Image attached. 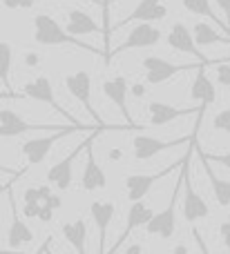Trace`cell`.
<instances>
[{
    "label": "cell",
    "instance_id": "cell-1",
    "mask_svg": "<svg viewBox=\"0 0 230 254\" xmlns=\"http://www.w3.org/2000/svg\"><path fill=\"white\" fill-rule=\"evenodd\" d=\"M34 40L38 45H47V47L72 45V47H78V49H85V52H92V54H98V56L107 58V52H101V49H96V47H92V45L78 40V36H74L67 29H63L52 16H47V13H38V16H34Z\"/></svg>",
    "mask_w": 230,
    "mask_h": 254
},
{
    "label": "cell",
    "instance_id": "cell-2",
    "mask_svg": "<svg viewBox=\"0 0 230 254\" xmlns=\"http://www.w3.org/2000/svg\"><path fill=\"white\" fill-rule=\"evenodd\" d=\"M197 138V136H195ZM195 138H192V147H188L186 156L181 161V174H183V219L188 223H195L199 219H206L210 214L208 203L204 201L201 194H197V190L192 188V176H190V161H192V152H195Z\"/></svg>",
    "mask_w": 230,
    "mask_h": 254
},
{
    "label": "cell",
    "instance_id": "cell-3",
    "mask_svg": "<svg viewBox=\"0 0 230 254\" xmlns=\"http://www.w3.org/2000/svg\"><path fill=\"white\" fill-rule=\"evenodd\" d=\"M78 129H85V125H76V123H70L65 127H61V129H54L49 136H38V138H31V140H25V143L20 145V152L22 156L27 158V165H40V163L47 158L49 149L54 147V143H58V140L63 138V136L72 134V131H78Z\"/></svg>",
    "mask_w": 230,
    "mask_h": 254
},
{
    "label": "cell",
    "instance_id": "cell-4",
    "mask_svg": "<svg viewBox=\"0 0 230 254\" xmlns=\"http://www.w3.org/2000/svg\"><path fill=\"white\" fill-rule=\"evenodd\" d=\"M201 65H204L201 61L188 63V65H177V63H170V61H165V58H159V56H146V58H141V67L146 69V80L150 85L168 83L170 78H174V76L181 74V71L199 69Z\"/></svg>",
    "mask_w": 230,
    "mask_h": 254
},
{
    "label": "cell",
    "instance_id": "cell-5",
    "mask_svg": "<svg viewBox=\"0 0 230 254\" xmlns=\"http://www.w3.org/2000/svg\"><path fill=\"white\" fill-rule=\"evenodd\" d=\"M181 188H183V174H181V170H179V179H177V183H174L168 207L161 210L159 214H154L150 219V223L146 225L150 234H156V237H161V239H170L174 234V230H177V203H179Z\"/></svg>",
    "mask_w": 230,
    "mask_h": 254
},
{
    "label": "cell",
    "instance_id": "cell-6",
    "mask_svg": "<svg viewBox=\"0 0 230 254\" xmlns=\"http://www.w3.org/2000/svg\"><path fill=\"white\" fill-rule=\"evenodd\" d=\"M101 129H105V127H98V129L94 131L92 136H87V138H85L80 145H76V147L72 149V152L67 154L63 161L54 163V165L49 167V170H47V183L49 185H54V188H58V190H70L72 179H74V174H72V163L78 158V154L83 152V149H87L89 145L94 143V138L101 134Z\"/></svg>",
    "mask_w": 230,
    "mask_h": 254
},
{
    "label": "cell",
    "instance_id": "cell-7",
    "mask_svg": "<svg viewBox=\"0 0 230 254\" xmlns=\"http://www.w3.org/2000/svg\"><path fill=\"white\" fill-rule=\"evenodd\" d=\"M65 87H67V92L85 107V112L94 119V123L98 127H105L101 116H98L92 107V76H89V71H74V74L65 76ZM105 129H110V127H105Z\"/></svg>",
    "mask_w": 230,
    "mask_h": 254
},
{
    "label": "cell",
    "instance_id": "cell-8",
    "mask_svg": "<svg viewBox=\"0 0 230 254\" xmlns=\"http://www.w3.org/2000/svg\"><path fill=\"white\" fill-rule=\"evenodd\" d=\"M195 136H197V129L192 131L190 138H188V136H183V138H174V140H161V138H154V136H148V134H137L132 138L134 158H137V161H150V158H154L156 154L165 152V149L190 143Z\"/></svg>",
    "mask_w": 230,
    "mask_h": 254
},
{
    "label": "cell",
    "instance_id": "cell-9",
    "mask_svg": "<svg viewBox=\"0 0 230 254\" xmlns=\"http://www.w3.org/2000/svg\"><path fill=\"white\" fill-rule=\"evenodd\" d=\"M161 40V29L154 27L152 22H139L132 31L128 34V38L114 49V52L107 54V58H114L119 54L128 52V49H146V47H154Z\"/></svg>",
    "mask_w": 230,
    "mask_h": 254
},
{
    "label": "cell",
    "instance_id": "cell-10",
    "mask_svg": "<svg viewBox=\"0 0 230 254\" xmlns=\"http://www.w3.org/2000/svg\"><path fill=\"white\" fill-rule=\"evenodd\" d=\"M61 127H65V125L29 123L18 112L9 110V107H2V112H0V134H2V138H13V136H20L25 131H34V129H61Z\"/></svg>",
    "mask_w": 230,
    "mask_h": 254
},
{
    "label": "cell",
    "instance_id": "cell-11",
    "mask_svg": "<svg viewBox=\"0 0 230 254\" xmlns=\"http://www.w3.org/2000/svg\"><path fill=\"white\" fill-rule=\"evenodd\" d=\"M168 16V7L163 4V0H139V4L123 18L121 22H116L112 27V31L121 29V27L130 25V22H156L163 20Z\"/></svg>",
    "mask_w": 230,
    "mask_h": 254
},
{
    "label": "cell",
    "instance_id": "cell-12",
    "mask_svg": "<svg viewBox=\"0 0 230 254\" xmlns=\"http://www.w3.org/2000/svg\"><path fill=\"white\" fill-rule=\"evenodd\" d=\"M204 105H197V107H174L168 105V103H161V101H152L148 105V112H150V125L161 127V125H168L177 119H183V116H190V114H199L204 112Z\"/></svg>",
    "mask_w": 230,
    "mask_h": 254
},
{
    "label": "cell",
    "instance_id": "cell-13",
    "mask_svg": "<svg viewBox=\"0 0 230 254\" xmlns=\"http://www.w3.org/2000/svg\"><path fill=\"white\" fill-rule=\"evenodd\" d=\"M7 194H9V207H11V225H9V232H7V248L9 250H20L22 246L34 241V232H31L29 225L18 216L16 201H13V194H11V185L7 188Z\"/></svg>",
    "mask_w": 230,
    "mask_h": 254
},
{
    "label": "cell",
    "instance_id": "cell-14",
    "mask_svg": "<svg viewBox=\"0 0 230 254\" xmlns=\"http://www.w3.org/2000/svg\"><path fill=\"white\" fill-rule=\"evenodd\" d=\"M22 96L31 98V101H36V103H45V105H49L52 110H56L58 114L67 116V112H63L61 103H58L56 96H54V87H52L47 76H36L34 80H29V83L22 87ZM72 121H76V119H72Z\"/></svg>",
    "mask_w": 230,
    "mask_h": 254
},
{
    "label": "cell",
    "instance_id": "cell-15",
    "mask_svg": "<svg viewBox=\"0 0 230 254\" xmlns=\"http://www.w3.org/2000/svg\"><path fill=\"white\" fill-rule=\"evenodd\" d=\"M103 94H105V96L110 98V101L114 103L116 107H119V112H121V116L125 119V123L132 127V129H137V127H134V121H132V114H130V110H128L130 87H128V80H125V76H116V78L103 80Z\"/></svg>",
    "mask_w": 230,
    "mask_h": 254
},
{
    "label": "cell",
    "instance_id": "cell-16",
    "mask_svg": "<svg viewBox=\"0 0 230 254\" xmlns=\"http://www.w3.org/2000/svg\"><path fill=\"white\" fill-rule=\"evenodd\" d=\"M165 43L170 45L172 49H177V52H183V54H190V56H195L197 61L206 63L208 65V61H206V56L197 49V40H195V34H192L190 29H188L183 22H174L172 29L168 31V36H165Z\"/></svg>",
    "mask_w": 230,
    "mask_h": 254
},
{
    "label": "cell",
    "instance_id": "cell-17",
    "mask_svg": "<svg viewBox=\"0 0 230 254\" xmlns=\"http://www.w3.org/2000/svg\"><path fill=\"white\" fill-rule=\"evenodd\" d=\"M89 214H92L94 223L98 228V250L105 252V246H107V228H110L112 219L116 214V207L112 201H94L89 205Z\"/></svg>",
    "mask_w": 230,
    "mask_h": 254
},
{
    "label": "cell",
    "instance_id": "cell-18",
    "mask_svg": "<svg viewBox=\"0 0 230 254\" xmlns=\"http://www.w3.org/2000/svg\"><path fill=\"white\" fill-rule=\"evenodd\" d=\"M154 216V212H152L150 205H146L143 201H132V205H130L128 210V221H125V230L121 232L119 237V243H116L114 248H112V252H116L121 246H123V241L130 237V232L137 228H146L148 223H150V219Z\"/></svg>",
    "mask_w": 230,
    "mask_h": 254
},
{
    "label": "cell",
    "instance_id": "cell-19",
    "mask_svg": "<svg viewBox=\"0 0 230 254\" xmlns=\"http://www.w3.org/2000/svg\"><path fill=\"white\" fill-rule=\"evenodd\" d=\"M177 165L172 167H165V170L156 172V174H132L125 179V190H128V198L130 201H141L143 196H146L148 192H150L152 183H156L159 179H163L165 174H170V172L174 170Z\"/></svg>",
    "mask_w": 230,
    "mask_h": 254
},
{
    "label": "cell",
    "instance_id": "cell-20",
    "mask_svg": "<svg viewBox=\"0 0 230 254\" xmlns=\"http://www.w3.org/2000/svg\"><path fill=\"white\" fill-rule=\"evenodd\" d=\"M190 98L197 105H204V107L213 105V103L217 101V87H215V83L206 76V63L197 69V76L190 85Z\"/></svg>",
    "mask_w": 230,
    "mask_h": 254
},
{
    "label": "cell",
    "instance_id": "cell-21",
    "mask_svg": "<svg viewBox=\"0 0 230 254\" xmlns=\"http://www.w3.org/2000/svg\"><path fill=\"white\" fill-rule=\"evenodd\" d=\"M67 31L74 36H87V34H105L107 29H103L101 25H96L89 13H85L83 9H70L67 11Z\"/></svg>",
    "mask_w": 230,
    "mask_h": 254
},
{
    "label": "cell",
    "instance_id": "cell-22",
    "mask_svg": "<svg viewBox=\"0 0 230 254\" xmlns=\"http://www.w3.org/2000/svg\"><path fill=\"white\" fill-rule=\"evenodd\" d=\"M80 181H83V190H85V192L103 190L107 185V176H105V172H103V167L96 163V158H94L92 147H87V163H85V170H83Z\"/></svg>",
    "mask_w": 230,
    "mask_h": 254
},
{
    "label": "cell",
    "instance_id": "cell-23",
    "mask_svg": "<svg viewBox=\"0 0 230 254\" xmlns=\"http://www.w3.org/2000/svg\"><path fill=\"white\" fill-rule=\"evenodd\" d=\"M61 230H63L65 241L70 243L76 252L83 254L87 250V223H85L83 219H76V221H72V223H63Z\"/></svg>",
    "mask_w": 230,
    "mask_h": 254
},
{
    "label": "cell",
    "instance_id": "cell-24",
    "mask_svg": "<svg viewBox=\"0 0 230 254\" xmlns=\"http://www.w3.org/2000/svg\"><path fill=\"white\" fill-rule=\"evenodd\" d=\"M199 158H201V163H204V167H206V174H208V179H210L213 194H215V198H217V203L222 207H228L230 205V181H224V179H219V176L215 174V170H213V165H210L208 158H204L201 154H199Z\"/></svg>",
    "mask_w": 230,
    "mask_h": 254
},
{
    "label": "cell",
    "instance_id": "cell-25",
    "mask_svg": "<svg viewBox=\"0 0 230 254\" xmlns=\"http://www.w3.org/2000/svg\"><path fill=\"white\" fill-rule=\"evenodd\" d=\"M183 7H186L190 13H197V16L210 18V20H213L215 25H219V29L226 31V34L230 36V27H228V22H222V18H219L217 13L213 11V4H210V0H183Z\"/></svg>",
    "mask_w": 230,
    "mask_h": 254
},
{
    "label": "cell",
    "instance_id": "cell-26",
    "mask_svg": "<svg viewBox=\"0 0 230 254\" xmlns=\"http://www.w3.org/2000/svg\"><path fill=\"white\" fill-rule=\"evenodd\" d=\"M11 61H13V49L7 40H2V43H0V78H2L4 85H7V80H9Z\"/></svg>",
    "mask_w": 230,
    "mask_h": 254
},
{
    "label": "cell",
    "instance_id": "cell-27",
    "mask_svg": "<svg viewBox=\"0 0 230 254\" xmlns=\"http://www.w3.org/2000/svg\"><path fill=\"white\" fill-rule=\"evenodd\" d=\"M49 194H52L49 185H43V188H27L25 198H22V201L25 203H45Z\"/></svg>",
    "mask_w": 230,
    "mask_h": 254
},
{
    "label": "cell",
    "instance_id": "cell-28",
    "mask_svg": "<svg viewBox=\"0 0 230 254\" xmlns=\"http://www.w3.org/2000/svg\"><path fill=\"white\" fill-rule=\"evenodd\" d=\"M208 65H215V69H217V83L222 85V87H230V65L228 63L208 61Z\"/></svg>",
    "mask_w": 230,
    "mask_h": 254
},
{
    "label": "cell",
    "instance_id": "cell-29",
    "mask_svg": "<svg viewBox=\"0 0 230 254\" xmlns=\"http://www.w3.org/2000/svg\"><path fill=\"white\" fill-rule=\"evenodd\" d=\"M213 127L219 131H226V134H230V107L224 112H217L213 119Z\"/></svg>",
    "mask_w": 230,
    "mask_h": 254
},
{
    "label": "cell",
    "instance_id": "cell-30",
    "mask_svg": "<svg viewBox=\"0 0 230 254\" xmlns=\"http://www.w3.org/2000/svg\"><path fill=\"white\" fill-rule=\"evenodd\" d=\"M199 154L204 158H208L210 163H219V165H224L226 170H230V152H226V154H208V152H204V149H199Z\"/></svg>",
    "mask_w": 230,
    "mask_h": 254
},
{
    "label": "cell",
    "instance_id": "cell-31",
    "mask_svg": "<svg viewBox=\"0 0 230 254\" xmlns=\"http://www.w3.org/2000/svg\"><path fill=\"white\" fill-rule=\"evenodd\" d=\"M219 234L224 237V243H226V248H230V221H224V223L219 225Z\"/></svg>",
    "mask_w": 230,
    "mask_h": 254
},
{
    "label": "cell",
    "instance_id": "cell-32",
    "mask_svg": "<svg viewBox=\"0 0 230 254\" xmlns=\"http://www.w3.org/2000/svg\"><path fill=\"white\" fill-rule=\"evenodd\" d=\"M215 2L219 4V9L224 11V16H226V22L230 27V0H215Z\"/></svg>",
    "mask_w": 230,
    "mask_h": 254
},
{
    "label": "cell",
    "instance_id": "cell-33",
    "mask_svg": "<svg viewBox=\"0 0 230 254\" xmlns=\"http://www.w3.org/2000/svg\"><path fill=\"white\" fill-rule=\"evenodd\" d=\"M25 63H27L29 67H36V65L40 63V56H38V54H34V52H29V54L25 56Z\"/></svg>",
    "mask_w": 230,
    "mask_h": 254
},
{
    "label": "cell",
    "instance_id": "cell-34",
    "mask_svg": "<svg viewBox=\"0 0 230 254\" xmlns=\"http://www.w3.org/2000/svg\"><path fill=\"white\" fill-rule=\"evenodd\" d=\"M45 203H49V205H52L54 210H61V205H63V203H61V196H56V194H49L47 201H45Z\"/></svg>",
    "mask_w": 230,
    "mask_h": 254
},
{
    "label": "cell",
    "instance_id": "cell-35",
    "mask_svg": "<svg viewBox=\"0 0 230 254\" xmlns=\"http://www.w3.org/2000/svg\"><path fill=\"white\" fill-rule=\"evenodd\" d=\"M192 237H195V241H197V246L201 248V250H206V243H204V239L199 237V230L197 228H192Z\"/></svg>",
    "mask_w": 230,
    "mask_h": 254
},
{
    "label": "cell",
    "instance_id": "cell-36",
    "mask_svg": "<svg viewBox=\"0 0 230 254\" xmlns=\"http://www.w3.org/2000/svg\"><path fill=\"white\" fill-rule=\"evenodd\" d=\"M2 172H4V174H9V176L18 174V172H11L9 167H2ZM9 185H11V183H9V179H2V190H4V188H9Z\"/></svg>",
    "mask_w": 230,
    "mask_h": 254
},
{
    "label": "cell",
    "instance_id": "cell-37",
    "mask_svg": "<svg viewBox=\"0 0 230 254\" xmlns=\"http://www.w3.org/2000/svg\"><path fill=\"white\" fill-rule=\"evenodd\" d=\"M132 92H134V96H137V98H141L143 96V85H134Z\"/></svg>",
    "mask_w": 230,
    "mask_h": 254
},
{
    "label": "cell",
    "instance_id": "cell-38",
    "mask_svg": "<svg viewBox=\"0 0 230 254\" xmlns=\"http://www.w3.org/2000/svg\"><path fill=\"white\" fill-rule=\"evenodd\" d=\"M87 2H94V4H103V9H107V0H87Z\"/></svg>",
    "mask_w": 230,
    "mask_h": 254
},
{
    "label": "cell",
    "instance_id": "cell-39",
    "mask_svg": "<svg viewBox=\"0 0 230 254\" xmlns=\"http://www.w3.org/2000/svg\"><path fill=\"white\" fill-rule=\"evenodd\" d=\"M141 250H143L141 246H130V248H128V254H130V252H141Z\"/></svg>",
    "mask_w": 230,
    "mask_h": 254
},
{
    "label": "cell",
    "instance_id": "cell-40",
    "mask_svg": "<svg viewBox=\"0 0 230 254\" xmlns=\"http://www.w3.org/2000/svg\"><path fill=\"white\" fill-rule=\"evenodd\" d=\"M174 252H179V254L183 252V254H186V252H188V248H186V246H177V248H174Z\"/></svg>",
    "mask_w": 230,
    "mask_h": 254
},
{
    "label": "cell",
    "instance_id": "cell-41",
    "mask_svg": "<svg viewBox=\"0 0 230 254\" xmlns=\"http://www.w3.org/2000/svg\"><path fill=\"white\" fill-rule=\"evenodd\" d=\"M110 2H116V0H110Z\"/></svg>",
    "mask_w": 230,
    "mask_h": 254
},
{
    "label": "cell",
    "instance_id": "cell-42",
    "mask_svg": "<svg viewBox=\"0 0 230 254\" xmlns=\"http://www.w3.org/2000/svg\"><path fill=\"white\" fill-rule=\"evenodd\" d=\"M228 221H230V214H228Z\"/></svg>",
    "mask_w": 230,
    "mask_h": 254
}]
</instances>
